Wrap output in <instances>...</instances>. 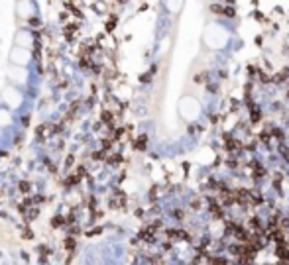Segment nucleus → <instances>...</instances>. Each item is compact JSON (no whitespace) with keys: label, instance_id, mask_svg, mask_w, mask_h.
Here are the masks:
<instances>
[{"label":"nucleus","instance_id":"f257e3e1","mask_svg":"<svg viewBox=\"0 0 289 265\" xmlns=\"http://www.w3.org/2000/svg\"><path fill=\"white\" fill-rule=\"evenodd\" d=\"M136 147H138V149H144L146 147V136H142V137H140V142H136Z\"/></svg>","mask_w":289,"mask_h":265},{"label":"nucleus","instance_id":"f03ea898","mask_svg":"<svg viewBox=\"0 0 289 265\" xmlns=\"http://www.w3.org/2000/svg\"><path fill=\"white\" fill-rule=\"evenodd\" d=\"M224 14H226L228 18H232V16H234V10H232V8H226V10H224Z\"/></svg>","mask_w":289,"mask_h":265},{"label":"nucleus","instance_id":"7ed1b4c3","mask_svg":"<svg viewBox=\"0 0 289 265\" xmlns=\"http://www.w3.org/2000/svg\"><path fill=\"white\" fill-rule=\"evenodd\" d=\"M252 226H254V228H260V220H258V218H252Z\"/></svg>","mask_w":289,"mask_h":265},{"label":"nucleus","instance_id":"20e7f679","mask_svg":"<svg viewBox=\"0 0 289 265\" xmlns=\"http://www.w3.org/2000/svg\"><path fill=\"white\" fill-rule=\"evenodd\" d=\"M283 157H285V159L289 161V151H283Z\"/></svg>","mask_w":289,"mask_h":265}]
</instances>
